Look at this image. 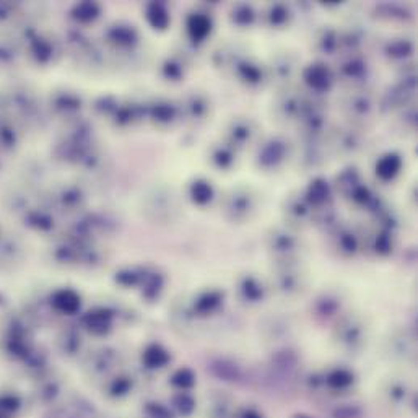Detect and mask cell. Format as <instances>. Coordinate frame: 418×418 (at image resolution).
Wrapping results in <instances>:
<instances>
[{
    "mask_svg": "<svg viewBox=\"0 0 418 418\" xmlns=\"http://www.w3.org/2000/svg\"><path fill=\"white\" fill-rule=\"evenodd\" d=\"M54 306L62 312L72 314V312H75L80 308V298H78V294L73 293L72 290H62L59 293H55Z\"/></svg>",
    "mask_w": 418,
    "mask_h": 418,
    "instance_id": "6da1fadb",
    "label": "cell"
},
{
    "mask_svg": "<svg viewBox=\"0 0 418 418\" xmlns=\"http://www.w3.org/2000/svg\"><path fill=\"white\" fill-rule=\"evenodd\" d=\"M168 353L163 350V348H160L156 345L153 347H150L145 353H144V363L148 366V368H161V366H165L168 363Z\"/></svg>",
    "mask_w": 418,
    "mask_h": 418,
    "instance_id": "7a4b0ae2",
    "label": "cell"
},
{
    "mask_svg": "<svg viewBox=\"0 0 418 418\" xmlns=\"http://www.w3.org/2000/svg\"><path fill=\"white\" fill-rule=\"evenodd\" d=\"M399 166H401V161H399L397 156H386L383 158L381 161H379V165H377V174L384 177V179H389V177H392L397 171H399Z\"/></svg>",
    "mask_w": 418,
    "mask_h": 418,
    "instance_id": "3957f363",
    "label": "cell"
},
{
    "mask_svg": "<svg viewBox=\"0 0 418 418\" xmlns=\"http://www.w3.org/2000/svg\"><path fill=\"white\" fill-rule=\"evenodd\" d=\"M189 30H191L194 37H204L208 33V30H210V22L205 16L195 15L189 22Z\"/></svg>",
    "mask_w": 418,
    "mask_h": 418,
    "instance_id": "277c9868",
    "label": "cell"
},
{
    "mask_svg": "<svg viewBox=\"0 0 418 418\" xmlns=\"http://www.w3.org/2000/svg\"><path fill=\"white\" fill-rule=\"evenodd\" d=\"M351 381H353V377L345 369H337L329 376V384L332 387H347L348 384H351Z\"/></svg>",
    "mask_w": 418,
    "mask_h": 418,
    "instance_id": "5b68a950",
    "label": "cell"
},
{
    "mask_svg": "<svg viewBox=\"0 0 418 418\" xmlns=\"http://www.w3.org/2000/svg\"><path fill=\"white\" fill-rule=\"evenodd\" d=\"M173 384L177 386V387H181V389L192 387L194 374L189 371V369H179V371L173 376Z\"/></svg>",
    "mask_w": 418,
    "mask_h": 418,
    "instance_id": "8992f818",
    "label": "cell"
},
{
    "mask_svg": "<svg viewBox=\"0 0 418 418\" xmlns=\"http://www.w3.org/2000/svg\"><path fill=\"white\" fill-rule=\"evenodd\" d=\"M176 407L179 408V412H181L183 415H189L194 410V401L189 395L181 394L176 397Z\"/></svg>",
    "mask_w": 418,
    "mask_h": 418,
    "instance_id": "52a82bcc",
    "label": "cell"
},
{
    "mask_svg": "<svg viewBox=\"0 0 418 418\" xmlns=\"http://www.w3.org/2000/svg\"><path fill=\"white\" fill-rule=\"evenodd\" d=\"M194 198H197V201H201V202H205L210 198V187H208L207 184H202V183H198L194 186Z\"/></svg>",
    "mask_w": 418,
    "mask_h": 418,
    "instance_id": "ba28073f",
    "label": "cell"
},
{
    "mask_svg": "<svg viewBox=\"0 0 418 418\" xmlns=\"http://www.w3.org/2000/svg\"><path fill=\"white\" fill-rule=\"evenodd\" d=\"M309 73H311L309 77H308V78H309V83L316 85V87H319V83H321V87H324V85L327 83V77H326L324 70H321V69H312Z\"/></svg>",
    "mask_w": 418,
    "mask_h": 418,
    "instance_id": "9c48e42d",
    "label": "cell"
},
{
    "mask_svg": "<svg viewBox=\"0 0 418 418\" xmlns=\"http://www.w3.org/2000/svg\"><path fill=\"white\" fill-rule=\"evenodd\" d=\"M20 402H18V399L12 397V395H4L0 397V408H4V410H16Z\"/></svg>",
    "mask_w": 418,
    "mask_h": 418,
    "instance_id": "30bf717a",
    "label": "cell"
},
{
    "mask_svg": "<svg viewBox=\"0 0 418 418\" xmlns=\"http://www.w3.org/2000/svg\"><path fill=\"white\" fill-rule=\"evenodd\" d=\"M127 389H129V383L126 381V379H119V381L114 384V387H112V394H116V395L126 394Z\"/></svg>",
    "mask_w": 418,
    "mask_h": 418,
    "instance_id": "8fae6325",
    "label": "cell"
},
{
    "mask_svg": "<svg viewBox=\"0 0 418 418\" xmlns=\"http://www.w3.org/2000/svg\"><path fill=\"white\" fill-rule=\"evenodd\" d=\"M216 303H218V296H216V294H210V296H207V298H205V300L201 303V305H198V306H201V308H208V309H210L212 306H215V305H216Z\"/></svg>",
    "mask_w": 418,
    "mask_h": 418,
    "instance_id": "7c38bea8",
    "label": "cell"
},
{
    "mask_svg": "<svg viewBox=\"0 0 418 418\" xmlns=\"http://www.w3.org/2000/svg\"><path fill=\"white\" fill-rule=\"evenodd\" d=\"M244 418H261L255 412H248V413H244Z\"/></svg>",
    "mask_w": 418,
    "mask_h": 418,
    "instance_id": "4fadbf2b",
    "label": "cell"
},
{
    "mask_svg": "<svg viewBox=\"0 0 418 418\" xmlns=\"http://www.w3.org/2000/svg\"><path fill=\"white\" fill-rule=\"evenodd\" d=\"M300 418H306V416H300Z\"/></svg>",
    "mask_w": 418,
    "mask_h": 418,
    "instance_id": "5bb4252c",
    "label": "cell"
}]
</instances>
